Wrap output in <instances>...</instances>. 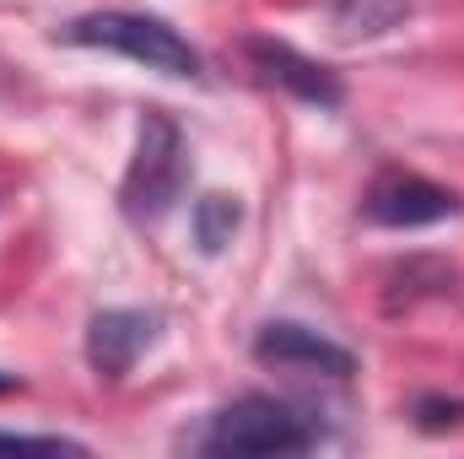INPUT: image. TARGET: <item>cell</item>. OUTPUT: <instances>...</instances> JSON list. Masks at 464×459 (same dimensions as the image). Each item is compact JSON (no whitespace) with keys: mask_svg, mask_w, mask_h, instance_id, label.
Wrapping results in <instances>:
<instances>
[{"mask_svg":"<svg viewBox=\"0 0 464 459\" xmlns=\"http://www.w3.org/2000/svg\"><path fill=\"white\" fill-rule=\"evenodd\" d=\"M411 16V0H335L341 38H383Z\"/></svg>","mask_w":464,"mask_h":459,"instance_id":"obj_8","label":"cell"},{"mask_svg":"<svg viewBox=\"0 0 464 459\" xmlns=\"http://www.w3.org/2000/svg\"><path fill=\"white\" fill-rule=\"evenodd\" d=\"M416 416H421V427H449L464 416V400H421Z\"/></svg>","mask_w":464,"mask_h":459,"instance_id":"obj_11","label":"cell"},{"mask_svg":"<svg viewBox=\"0 0 464 459\" xmlns=\"http://www.w3.org/2000/svg\"><path fill=\"white\" fill-rule=\"evenodd\" d=\"M319 444V427L276 400V395H237L232 405H222L211 422H206V438L200 449L211 454H232V459H270V454H303Z\"/></svg>","mask_w":464,"mask_h":459,"instance_id":"obj_1","label":"cell"},{"mask_svg":"<svg viewBox=\"0 0 464 459\" xmlns=\"http://www.w3.org/2000/svg\"><path fill=\"white\" fill-rule=\"evenodd\" d=\"M362 217L372 228H394V232H411V228H432V222H449L459 217V195L421 179V173H378L362 195Z\"/></svg>","mask_w":464,"mask_h":459,"instance_id":"obj_4","label":"cell"},{"mask_svg":"<svg viewBox=\"0 0 464 459\" xmlns=\"http://www.w3.org/2000/svg\"><path fill=\"white\" fill-rule=\"evenodd\" d=\"M184 173H189V146H184V130L168 114H146L135 130V157L124 168V184H119V200L135 222H157L173 211L179 190H184Z\"/></svg>","mask_w":464,"mask_h":459,"instance_id":"obj_3","label":"cell"},{"mask_svg":"<svg viewBox=\"0 0 464 459\" xmlns=\"http://www.w3.org/2000/svg\"><path fill=\"white\" fill-rule=\"evenodd\" d=\"M195 243L206 249V254H217V249H227L237 222H243V211H237V200L232 195H200L195 200Z\"/></svg>","mask_w":464,"mask_h":459,"instance_id":"obj_9","label":"cell"},{"mask_svg":"<svg viewBox=\"0 0 464 459\" xmlns=\"http://www.w3.org/2000/svg\"><path fill=\"white\" fill-rule=\"evenodd\" d=\"M254 356L265 367H281V373H319V378H351L356 373V356L346 346H335L330 336L308 330V325H292V319H276L259 330Z\"/></svg>","mask_w":464,"mask_h":459,"instance_id":"obj_5","label":"cell"},{"mask_svg":"<svg viewBox=\"0 0 464 459\" xmlns=\"http://www.w3.org/2000/svg\"><path fill=\"white\" fill-rule=\"evenodd\" d=\"M0 449H27V454H82L71 438H44V433H0Z\"/></svg>","mask_w":464,"mask_h":459,"instance_id":"obj_10","label":"cell"},{"mask_svg":"<svg viewBox=\"0 0 464 459\" xmlns=\"http://www.w3.org/2000/svg\"><path fill=\"white\" fill-rule=\"evenodd\" d=\"M65 44H82V49H109L124 54L146 71H162V76H200V54L195 44L168 27L162 16H140V11H92V16H76L71 27H60Z\"/></svg>","mask_w":464,"mask_h":459,"instance_id":"obj_2","label":"cell"},{"mask_svg":"<svg viewBox=\"0 0 464 459\" xmlns=\"http://www.w3.org/2000/svg\"><path fill=\"white\" fill-rule=\"evenodd\" d=\"M157 341V314H140V308H109L87 325V362L92 373L103 378H124L140 351Z\"/></svg>","mask_w":464,"mask_h":459,"instance_id":"obj_7","label":"cell"},{"mask_svg":"<svg viewBox=\"0 0 464 459\" xmlns=\"http://www.w3.org/2000/svg\"><path fill=\"white\" fill-rule=\"evenodd\" d=\"M248 60L259 65V76H265V82L286 87L297 103H314V109H335V103L346 98V93H341V82H335V71H324L319 60L297 54L292 44H276V38H248Z\"/></svg>","mask_w":464,"mask_h":459,"instance_id":"obj_6","label":"cell"}]
</instances>
